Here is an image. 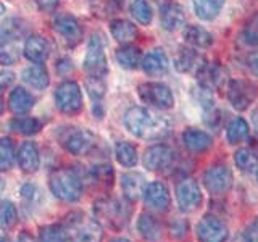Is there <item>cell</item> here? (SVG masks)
Instances as JSON below:
<instances>
[{
    "label": "cell",
    "mask_w": 258,
    "mask_h": 242,
    "mask_svg": "<svg viewBox=\"0 0 258 242\" xmlns=\"http://www.w3.org/2000/svg\"><path fill=\"white\" fill-rule=\"evenodd\" d=\"M124 126L136 137L147 141L165 137L171 129V123L166 116L142 107H133L126 111Z\"/></svg>",
    "instance_id": "cell-1"
},
{
    "label": "cell",
    "mask_w": 258,
    "mask_h": 242,
    "mask_svg": "<svg viewBox=\"0 0 258 242\" xmlns=\"http://www.w3.org/2000/svg\"><path fill=\"white\" fill-rule=\"evenodd\" d=\"M24 40V26L20 20L8 18L0 24V63L13 65L18 62Z\"/></svg>",
    "instance_id": "cell-2"
},
{
    "label": "cell",
    "mask_w": 258,
    "mask_h": 242,
    "mask_svg": "<svg viewBox=\"0 0 258 242\" xmlns=\"http://www.w3.org/2000/svg\"><path fill=\"white\" fill-rule=\"evenodd\" d=\"M50 191L56 199L63 202H76L84 191L83 177L73 168L55 169L50 176Z\"/></svg>",
    "instance_id": "cell-3"
},
{
    "label": "cell",
    "mask_w": 258,
    "mask_h": 242,
    "mask_svg": "<svg viewBox=\"0 0 258 242\" xmlns=\"http://www.w3.org/2000/svg\"><path fill=\"white\" fill-rule=\"evenodd\" d=\"M94 215L99 223L108 226L111 229H121L123 226H126L131 210L123 202L111 197H105L99 199L94 204Z\"/></svg>",
    "instance_id": "cell-4"
},
{
    "label": "cell",
    "mask_w": 258,
    "mask_h": 242,
    "mask_svg": "<svg viewBox=\"0 0 258 242\" xmlns=\"http://www.w3.org/2000/svg\"><path fill=\"white\" fill-rule=\"evenodd\" d=\"M67 231L71 242H100L102 228L99 221L91 220L81 213L70 215L67 218Z\"/></svg>",
    "instance_id": "cell-5"
},
{
    "label": "cell",
    "mask_w": 258,
    "mask_h": 242,
    "mask_svg": "<svg viewBox=\"0 0 258 242\" xmlns=\"http://www.w3.org/2000/svg\"><path fill=\"white\" fill-rule=\"evenodd\" d=\"M84 70L89 78H102L108 73L107 55H105V40L102 34L95 32L91 36L87 44V52L84 58Z\"/></svg>",
    "instance_id": "cell-6"
},
{
    "label": "cell",
    "mask_w": 258,
    "mask_h": 242,
    "mask_svg": "<svg viewBox=\"0 0 258 242\" xmlns=\"http://www.w3.org/2000/svg\"><path fill=\"white\" fill-rule=\"evenodd\" d=\"M55 103L60 111L67 115H76L83 110V94L75 81H63L55 91Z\"/></svg>",
    "instance_id": "cell-7"
},
{
    "label": "cell",
    "mask_w": 258,
    "mask_h": 242,
    "mask_svg": "<svg viewBox=\"0 0 258 242\" xmlns=\"http://www.w3.org/2000/svg\"><path fill=\"white\" fill-rule=\"evenodd\" d=\"M256 86L247 79H231L228 83V91H226L229 103L240 111L247 110L252 105V102L256 99Z\"/></svg>",
    "instance_id": "cell-8"
},
{
    "label": "cell",
    "mask_w": 258,
    "mask_h": 242,
    "mask_svg": "<svg viewBox=\"0 0 258 242\" xmlns=\"http://www.w3.org/2000/svg\"><path fill=\"white\" fill-rule=\"evenodd\" d=\"M137 92L144 103H149L150 107L160 110L171 108L174 103L171 89L163 83H144L139 86Z\"/></svg>",
    "instance_id": "cell-9"
},
{
    "label": "cell",
    "mask_w": 258,
    "mask_h": 242,
    "mask_svg": "<svg viewBox=\"0 0 258 242\" xmlns=\"http://www.w3.org/2000/svg\"><path fill=\"white\" fill-rule=\"evenodd\" d=\"M60 142L73 155H87L94 147V136L81 128H67L60 134Z\"/></svg>",
    "instance_id": "cell-10"
},
{
    "label": "cell",
    "mask_w": 258,
    "mask_h": 242,
    "mask_svg": "<svg viewBox=\"0 0 258 242\" xmlns=\"http://www.w3.org/2000/svg\"><path fill=\"white\" fill-rule=\"evenodd\" d=\"M204 184L210 194L223 196L232 186V173L224 163H213L207 168L204 174Z\"/></svg>",
    "instance_id": "cell-11"
},
{
    "label": "cell",
    "mask_w": 258,
    "mask_h": 242,
    "mask_svg": "<svg viewBox=\"0 0 258 242\" xmlns=\"http://www.w3.org/2000/svg\"><path fill=\"white\" fill-rule=\"evenodd\" d=\"M196 232L200 242H224L229 234L224 221L212 215L202 218L196 228Z\"/></svg>",
    "instance_id": "cell-12"
},
{
    "label": "cell",
    "mask_w": 258,
    "mask_h": 242,
    "mask_svg": "<svg viewBox=\"0 0 258 242\" xmlns=\"http://www.w3.org/2000/svg\"><path fill=\"white\" fill-rule=\"evenodd\" d=\"M176 199L182 212H194L202 204V192L192 177L181 179L176 186Z\"/></svg>",
    "instance_id": "cell-13"
},
{
    "label": "cell",
    "mask_w": 258,
    "mask_h": 242,
    "mask_svg": "<svg viewBox=\"0 0 258 242\" xmlns=\"http://www.w3.org/2000/svg\"><path fill=\"white\" fill-rule=\"evenodd\" d=\"M53 29L68 47H75L83 37V28L73 15H58L53 20Z\"/></svg>",
    "instance_id": "cell-14"
},
{
    "label": "cell",
    "mask_w": 258,
    "mask_h": 242,
    "mask_svg": "<svg viewBox=\"0 0 258 242\" xmlns=\"http://www.w3.org/2000/svg\"><path fill=\"white\" fill-rule=\"evenodd\" d=\"M174 152L165 144L152 145L144 153V166L150 171H163L173 165Z\"/></svg>",
    "instance_id": "cell-15"
},
{
    "label": "cell",
    "mask_w": 258,
    "mask_h": 242,
    "mask_svg": "<svg viewBox=\"0 0 258 242\" xmlns=\"http://www.w3.org/2000/svg\"><path fill=\"white\" fill-rule=\"evenodd\" d=\"M144 202L150 210L165 213L171 205V197H169L168 188L160 181H153L145 186L144 191Z\"/></svg>",
    "instance_id": "cell-16"
},
{
    "label": "cell",
    "mask_w": 258,
    "mask_h": 242,
    "mask_svg": "<svg viewBox=\"0 0 258 242\" xmlns=\"http://www.w3.org/2000/svg\"><path fill=\"white\" fill-rule=\"evenodd\" d=\"M207 65L205 58L199 52H196L190 47H182L177 56L174 58V67L181 73H192V75H199Z\"/></svg>",
    "instance_id": "cell-17"
},
{
    "label": "cell",
    "mask_w": 258,
    "mask_h": 242,
    "mask_svg": "<svg viewBox=\"0 0 258 242\" xmlns=\"http://www.w3.org/2000/svg\"><path fill=\"white\" fill-rule=\"evenodd\" d=\"M23 53L32 63H44L48 58L50 47H48V42L42 36L32 34V36H28L26 40H24Z\"/></svg>",
    "instance_id": "cell-18"
},
{
    "label": "cell",
    "mask_w": 258,
    "mask_h": 242,
    "mask_svg": "<svg viewBox=\"0 0 258 242\" xmlns=\"http://www.w3.org/2000/svg\"><path fill=\"white\" fill-rule=\"evenodd\" d=\"M18 165L24 173H36L40 165L39 149L34 142H23L18 150Z\"/></svg>",
    "instance_id": "cell-19"
},
{
    "label": "cell",
    "mask_w": 258,
    "mask_h": 242,
    "mask_svg": "<svg viewBox=\"0 0 258 242\" xmlns=\"http://www.w3.org/2000/svg\"><path fill=\"white\" fill-rule=\"evenodd\" d=\"M142 70L149 76H161L168 71V56L161 48L149 52L142 60Z\"/></svg>",
    "instance_id": "cell-20"
},
{
    "label": "cell",
    "mask_w": 258,
    "mask_h": 242,
    "mask_svg": "<svg viewBox=\"0 0 258 242\" xmlns=\"http://www.w3.org/2000/svg\"><path fill=\"white\" fill-rule=\"evenodd\" d=\"M182 141L185 144V147L192 152H205L213 145L212 136L207 134L205 131H200V129H194L189 128L182 133Z\"/></svg>",
    "instance_id": "cell-21"
},
{
    "label": "cell",
    "mask_w": 258,
    "mask_h": 242,
    "mask_svg": "<svg viewBox=\"0 0 258 242\" xmlns=\"http://www.w3.org/2000/svg\"><path fill=\"white\" fill-rule=\"evenodd\" d=\"M121 189L127 200H137L144 196L145 191V179L141 173H126L121 177Z\"/></svg>",
    "instance_id": "cell-22"
},
{
    "label": "cell",
    "mask_w": 258,
    "mask_h": 242,
    "mask_svg": "<svg viewBox=\"0 0 258 242\" xmlns=\"http://www.w3.org/2000/svg\"><path fill=\"white\" fill-rule=\"evenodd\" d=\"M160 18H161V26L166 31H176V29H179L185 21L184 8L177 4H168L161 8Z\"/></svg>",
    "instance_id": "cell-23"
},
{
    "label": "cell",
    "mask_w": 258,
    "mask_h": 242,
    "mask_svg": "<svg viewBox=\"0 0 258 242\" xmlns=\"http://www.w3.org/2000/svg\"><path fill=\"white\" fill-rule=\"evenodd\" d=\"M197 78L205 89H218L226 81V73L218 63H212V65L207 63L197 75Z\"/></svg>",
    "instance_id": "cell-24"
},
{
    "label": "cell",
    "mask_w": 258,
    "mask_h": 242,
    "mask_svg": "<svg viewBox=\"0 0 258 242\" xmlns=\"http://www.w3.org/2000/svg\"><path fill=\"white\" fill-rule=\"evenodd\" d=\"M8 103H10V110L15 115H26L34 107V97L24 87H16L12 91Z\"/></svg>",
    "instance_id": "cell-25"
},
{
    "label": "cell",
    "mask_w": 258,
    "mask_h": 242,
    "mask_svg": "<svg viewBox=\"0 0 258 242\" xmlns=\"http://www.w3.org/2000/svg\"><path fill=\"white\" fill-rule=\"evenodd\" d=\"M23 79H24V83L34 89H45L48 86V81H50L48 71L42 63H36V65H31L28 68H24Z\"/></svg>",
    "instance_id": "cell-26"
},
{
    "label": "cell",
    "mask_w": 258,
    "mask_h": 242,
    "mask_svg": "<svg viewBox=\"0 0 258 242\" xmlns=\"http://www.w3.org/2000/svg\"><path fill=\"white\" fill-rule=\"evenodd\" d=\"M137 231L141 236L149 242H157L161 236V224L155 216L149 213H142L137 220Z\"/></svg>",
    "instance_id": "cell-27"
},
{
    "label": "cell",
    "mask_w": 258,
    "mask_h": 242,
    "mask_svg": "<svg viewBox=\"0 0 258 242\" xmlns=\"http://www.w3.org/2000/svg\"><path fill=\"white\" fill-rule=\"evenodd\" d=\"M184 40L192 47L207 48L213 44V36L205 28L197 26V24H190V26L184 29Z\"/></svg>",
    "instance_id": "cell-28"
},
{
    "label": "cell",
    "mask_w": 258,
    "mask_h": 242,
    "mask_svg": "<svg viewBox=\"0 0 258 242\" xmlns=\"http://www.w3.org/2000/svg\"><path fill=\"white\" fill-rule=\"evenodd\" d=\"M111 36L121 44H129L137 37V28L127 20H113L110 23Z\"/></svg>",
    "instance_id": "cell-29"
},
{
    "label": "cell",
    "mask_w": 258,
    "mask_h": 242,
    "mask_svg": "<svg viewBox=\"0 0 258 242\" xmlns=\"http://www.w3.org/2000/svg\"><path fill=\"white\" fill-rule=\"evenodd\" d=\"M192 2L199 18L210 21L220 15L226 0H192Z\"/></svg>",
    "instance_id": "cell-30"
},
{
    "label": "cell",
    "mask_w": 258,
    "mask_h": 242,
    "mask_svg": "<svg viewBox=\"0 0 258 242\" xmlns=\"http://www.w3.org/2000/svg\"><path fill=\"white\" fill-rule=\"evenodd\" d=\"M141 58H142L141 50L131 44H124L123 47H119L116 50V60L121 67L126 70L137 68V65L141 63Z\"/></svg>",
    "instance_id": "cell-31"
},
{
    "label": "cell",
    "mask_w": 258,
    "mask_h": 242,
    "mask_svg": "<svg viewBox=\"0 0 258 242\" xmlns=\"http://www.w3.org/2000/svg\"><path fill=\"white\" fill-rule=\"evenodd\" d=\"M248 136V125L244 118H234L226 129V139L229 144H239Z\"/></svg>",
    "instance_id": "cell-32"
},
{
    "label": "cell",
    "mask_w": 258,
    "mask_h": 242,
    "mask_svg": "<svg viewBox=\"0 0 258 242\" xmlns=\"http://www.w3.org/2000/svg\"><path fill=\"white\" fill-rule=\"evenodd\" d=\"M234 160H236V165L240 171L245 173H253L258 168V155L252 150V149H239L234 155Z\"/></svg>",
    "instance_id": "cell-33"
},
{
    "label": "cell",
    "mask_w": 258,
    "mask_h": 242,
    "mask_svg": "<svg viewBox=\"0 0 258 242\" xmlns=\"http://www.w3.org/2000/svg\"><path fill=\"white\" fill-rule=\"evenodd\" d=\"M68 231L61 224H48L40 228L39 242H68Z\"/></svg>",
    "instance_id": "cell-34"
},
{
    "label": "cell",
    "mask_w": 258,
    "mask_h": 242,
    "mask_svg": "<svg viewBox=\"0 0 258 242\" xmlns=\"http://www.w3.org/2000/svg\"><path fill=\"white\" fill-rule=\"evenodd\" d=\"M115 155L123 166L133 168L137 163V149L129 142H118L115 147Z\"/></svg>",
    "instance_id": "cell-35"
},
{
    "label": "cell",
    "mask_w": 258,
    "mask_h": 242,
    "mask_svg": "<svg viewBox=\"0 0 258 242\" xmlns=\"http://www.w3.org/2000/svg\"><path fill=\"white\" fill-rule=\"evenodd\" d=\"M129 12H131L133 18L144 24V26H147V24L152 23V18H153V13H152V8L149 5L147 0H134L129 7Z\"/></svg>",
    "instance_id": "cell-36"
},
{
    "label": "cell",
    "mask_w": 258,
    "mask_h": 242,
    "mask_svg": "<svg viewBox=\"0 0 258 242\" xmlns=\"http://www.w3.org/2000/svg\"><path fill=\"white\" fill-rule=\"evenodd\" d=\"M15 165V147L8 137H0V171H7Z\"/></svg>",
    "instance_id": "cell-37"
},
{
    "label": "cell",
    "mask_w": 258,
    "mask_h": 242,
    "mask_svg": "<svg viewBox=\"0 0 258 242\" xmlns=\"http://www.w3.org/2000/svg\"><path fill=\"white\" fill-rule=\"evenodd\" d=\"M40 121L37 118H16L12 121V128L15 129L16 133H20V134H24V136H32V134H36L39 133V129H40Z\"/></svg>",
    "instance_id": "cell-38"
},
{
    "label": "cell",
    "mask_w": 258,
    "mask_h": 242,
    "mask_svg": "<svg viewBox=\"0 0 258 242\" xmlns=\"http://www.w3.org/2000/svg\"><path fill=\"white\" fill-rule=\"evenodd\" d=\"M23 205L26 210H34L40 204V191L36 184H24L21 189Z\"/></svg>",
    "instance_id": "cell-39"
},
{
    "label": "cell",
    "mask_w": 258,
    "mask_h": 242,
    "mask_svg": "<svg viewBox=\"0 0 258 242\" xmlns=\"http://www.w3.org/2000/svg\"><path fill=\"white\" fill-rule=\"evenodd\" d=\"M242 39L248 45H258V13L252 15L247 20L244 31H242Z\"/></svg>",
    "instance_id": "cell-40"
},
{
    "label": "cell",
    "mask_w": 258,
    "mask_h": 242,
    "mask_svg": "<svg viewBox=\"0 0 258 242\" xmlns=\"http://www.w3.org/2000/svg\"><path fill=\"white\" fill-rule=\"evenodd\" d=\"M16 221V208L10 200H0V228H8Z\"/></svg>",
    "instance_id": "cell-41"
},
{
    "label": "cell",
    "mask_w": 258,
    "mask_h": 242,
    "mask_svg": "<svg viewBox=\"0 0 258 242\" xmlns=\"http://www.w3.org/2000/svg\"><path fill=\"white\" fill-rule=\"evenodd\" d=\"M91 177L99 184H113V169L108 165L94 166L91 171Z\"/></svg>",
    "instance_id": "cell-42"
},
{
    "label": "cell",
    "mask_w": 258,
    "mask_h": 242,
    "mask_svg": "<svg viewBox=\"0 0 258 242\" xmlns=\"http://www.w3.org/2000/svg\"><path fill=\"white\" fill-rule=\"evenodd\" d=\"M87 89H89V94L94 100H100L103 97L105 92V86H103V81L102 78H89L87 79Z\"/></svg>",
    "instance_id": "cell-43"
},
{
    "label": "cell",
    "mask_w": 258,
    "mask_h": 242,
    "mask_svg": "<svg viewBox=\"0 0 258 242\" xmlns=\"http://www.w3.org/2000/svg\"><path fill=\"white\" fill-rule=\"evenodd\" d=\"M169 232H171V236L176 237V239H182L185 234H187V223L184 220H176L171 223L169 226Z\"/></svg>",
    "instance_id": "cell-44"
},
{
    "label": "cell",
    "mask_w": 258,
    "mask_h": 242,
    "mask_svg": "<svg viewBox=\"0 0 258 242\" xmlns=\"http://www.w3.org/2000/svg\"><path fill=\"white\" fill-rule=\"evenodd\" d=\"M244 236H245L247 242H258V218L248 224Z\"/></svg>",
    "instance_id": "cell-45"
},
{
    "label": "cell",
    "mask_w": 258,
    "mask_h": 242,
    "mask_svg": "<svg viewBox=\"0 0 258 242\" xmlns=\"http://www.w3.org/2000/svg\"><path fill=\"white\" fill-rule=\"evenodd\" d=\"M39 8L42 12H47V13H52L55 12V8L58 7V2L60 0H36Z\"/></svg>",
    "instance_id": "cell-46"
},
{
    "label": "cell",
    "mask_w": 258,
    "mask_h": 242,
    "mask_svg": "<svg viewBox=\"0 0 258 242\" xmlns=\"http://www.w3.org/2000/svg\"><path fill=\"white\" fill-rule=\"evenodd\" d=\"M247 65L250 71H252L255 76H258V52H252L247 56Z\"/></svg>",
    "instance_id": "cell-47"
},
{
    "label": "cell",
    "mask_w": 258,
    "mask_h": 242,
    "mask_svg": "<svg viewBox=\"0 0 258 242\" xmlns=\"http://www.w3.org/2000/svg\"><path fill=\"white\" fill-rule=\"evenodd\" d=\"M16 242H36V240H34V237H32L29 232H21Z\"/></svg>",
    "instance_id": "cell-48"
},
{
    "label": "cell",
    "mask_w": 258,
    "mask_h": 242,
    "mask_svg": "<svg viewBox=\"0 0 258 242\" xmlns=\"http://www.w3.org/2000/svg\"><path fill=\"white\" fill-rule=\"evenodd\" d=\"M253 126H255V129H256V133H258V110L253 113Z\"/></svg>",
    "instance_id": "cell-49"
},
{
    "label": "cell",
    "mask_w": 258,
    "mask_h": 242,
    "mask_svg": "<svg viewBox=\"0 0 258 242\" xmlns=\"http://www.w3.org/2000/svg\"><path fill=\"white\" fill-rule=\"evenodd\" d=\"M4 111V95H2V87H0V113Z\"/></svg>",
    "instance_id": "cell-50"
},
{
    "label": "cell",
    "mask_w": 258,
    "mask_h": 242,
    "mask_svg": "<svg viewBox=\"0 0 258 242\" xmlns=\"http://www.w3.org/2000/svg\"><path fill=\"white\" fill-rule=\"evenodd\" d=\"M110 242H131V240H127L124 237H115V239H111Z\"/></svg>",
    "instance_id": "cell-51"
},
{
    "label": "cell",
    "mask_w": 258,
    "mask_h": 242,
    "mask_svg": "<svg viewBox=\"0 0 258 242\" xmlns=\"http://www.w3.org/2000/svg\"><path fill=\"white\" fill-rule=\"evenodd\" d=\"M0 242H10V240H8L5 236H2V234H0Z\"/></svg>",
    "instance_id": "cell-52"
},
{
    "label": "cell",
    "mask_w": 258,
    "mask_h": 242,
    "mask_svg": "<svg viewBox=\"0 0 258 242\" xmlns=\"http://www.w3.org/2000/svg\"><path fill=\"white\" fill-rule=\"evenodd\" d=\"M237 242H247L245 236H242V237H239V239H237Z\"/></svg>",
    "instance_id": "cell-53"
}]
</instances>
